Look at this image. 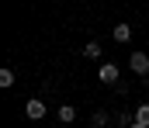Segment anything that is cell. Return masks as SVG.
I'll return each mask as SVG.
<instances>
[{"instance_id": "obj_1", "label": "cell", "mask_w": 149, "mask_h": 128, "mask_svg": "<svg viewBox=\"0 0 149 128\" xmlns=\"http://www.w3.org/2000/svg\"><path fill=\"white\" fill-rule=\"evenodd\" d=\"M118 76H121V69H118L114 62H101V66H97V80H101V83L114 86V83H118Z\"/></svg>"}, {"instance_id": "obj_2", "label": "cell", "mask_w": 149, "mask_h": 128, "mask_svg": "<svg viewBox=\"0 0 149 128\" xmlns=\"http://www.w3.org/2000/svg\"><path fill=\"white\" fill-rule=\"evenodd\" d=\"M128 66H132V73H139V76H149V55H146V52H132Z\"/></svg>"}, {"instance_id": "obj_3", "label": "cell", "mask_w": 149, "mask_h": 128, "mask_svg": "<svg viewBox=\"0 0 149 128\" xmlns=\"http://www.w3.org/2000/svg\"><path fill=\"white\" fill-rule=\"evenodd\" d=\"M24 114H28V118H31V121H42V118H45V114H49V111H45V104H42V100H38V97H31V100H28V104H24Z\"/></svg>"}, {"instance_id": "obj_4", "label": "cell", "mask_w": 149, "mask_h": 128, "mask_svg": "<svg viewBox=\"0 0 149 128\" xmlns=\"http://www.w3.org/2000/svg\"><path fill=\"white\" fill-rule=\"evenodd\" d=\"M111 38H114V42H121V45H125L128 38H132V24H125V21H118V24L111 28Z\"/></svg>"}, {"instance_id": "obj_5", "label": "cell", "mask_w": 149, "mask_h": 128, "mask_svg": "<svg viewBox=\"0 0 149 128\" xmlns=\"http://www.w3.org/2000/svg\"><path fill=\"white\" fill-rule=\"evenodd\" d=\"M56 118H59L63 125H73V121H76V107H73V104H63V107L56 111Z\"/></svg>"}, {"instance_id": "obj_6", "label": "cell", "mask_w": 149, "mask_h": 128, "mask_svg": "<svg viewBox=\"0 0 149 128\" xmlns=\"http://www.w3.org/2000/svg\"><path fill=\"white\" fill-rule=\"evenodd\" d=\"M135 121L142 128H149V104H139V111H135Z\"/></svg>"}, {"instance_id": "obj_7", "label": "cell", "mask_w": 149, "mask_h": 128, "mask_svg": "<svg viewBox=\"0 0 149 128\" xmlns=\"http://www.w3.org/2000/svg\"><path fill=\"white\" fill-rule=\"evenodd\" d=\"M83 55H87V59H101V45H97V42H87V45H83Z\"/></svg>"}, {"instance_id": "obj_8", "label": "cell", "mask_w": 149, "mask_h": 128, "mask_svg": "<svg viewBox=\"0 0 149 128\" xmlns=\"http://www.w3.org/2000/svg\"><path fill=\"white\" fill-rule=\"evenodd\" d=\"M0 86H14V69H0Z\"/></svg>"}, {"instance_id": "obj_9", "label": "cell", "mask_w": 149, "mask_h": 128, "mask_svg": "<svg viewBox=\"0 0 149 128\" xmlns=\"http://www.w3.org/2000/svg\"><path fill=\"white\" fill-rule=\"evenodd\" d=\"M104 125H108V114H104V111H97V114L90 118V128H104Z\"/></svg>"}, {"instance_id": "obj_10", "label": "cell", "mask_w": 149, "mask_h": 128, "mask_svg": "<svg viewBox=\"0 0 149 128\" xmlns=\"http://www.w3.org/2000/svg\"><path fill=\"white\" fill-rule=\"evenodd\" d=\"M128 128H142V125H139V121H132V125H128Z\"/></svg>"}]
</instances>
